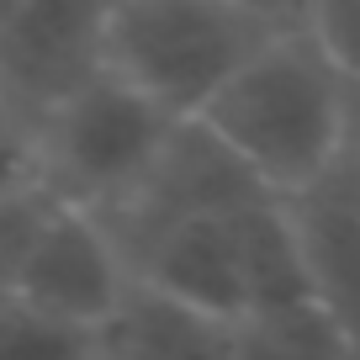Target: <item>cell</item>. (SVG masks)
I'll list each match as a JSON object with an SVG mask.
<instances>
[{"instance_id": "cell-1", "label": "cell", "mask_w": 360, "mask_h": 360, "mask_svg": "<svg viewBox=\"0 0 360 360\" xmlns=\"http://www.w3.org/2000/svg\"><path fill=\"white\" fill-rule=\"evenodd\" d=\"M196 127L265 196L292 202L345 159L349 90L302 16L217 90Z\"/></svg>"}, {"instance_id": "cell-2", "label": "cell", "mask_w": 360, "mask_h": 360, "mask_svg": "<svg viewBox=\"0 0 360 360\" xmlns=\"http://www.w3.org/2000/svg\"><path fill=\"white\" fill-rule=\"evenodd\" d=\"M302 22V6L255 0H133L101 11V69L175 122H196L212 96Z\"/></svg>"}, {"instance_id": "cell-3", "label": "cell", "mask_w": 360, "mask_h": 360, "mask_svg": "<svg viewBox=\"0 0 360 360\" xmlns=\"http://www.w3.org/2000/svg\"><path fill=\"white\" fill-rule=\"evenodd\" d=\"M180 127L186 122L165 117L154 101L101 69L90 85H79L69 101L32 122L37 180L69 212L106 217L148 180Z\"/></svg>"}, {"instance_id": "cell-4", "label": "cell", "mask_w": 360, "mask_h": 360, "mask_svg": "<svg viewBox=\"0 0 360 360\" xmlns=\"http://www.w3.org/2000/svg\"><path fill=\"white\" fill-rule=\"evenodd\" d=\"M101 11L79 0H0V101L37 122L101 75Z\"/></svg>"}, {"instance_id": "cell-5", "label": "cell", "mask_w": 360, "mask_h": 360, "mask_svg": "<svg viewBox=\"0 0 360 360\" xmlns=\"http://www.w3.org/2000/svg\"><path fill=\"white\" fill-rule=\"evenodd\" d=\"M127 286H133V276H127L117 244L101 233V223L64 207L43 233V244L32 249V259L22 265L11 297L69 334L96 339L106 318L122 307Z\"/></svg>"}, {"instance_id": "cell-6", "label": "cell", "mask_w": 360, "mask_h": 360, "mask_svg": "<svg viewBox=\"0 0 360 360\" xmlns=\"http://www.w3.org/2000/svg\"><path fill=\"white\" fill-rule=\"evenodd\" d=\"M292 217L302 233L313 297L360 339V175L349 159H339L318 186L292 196Z\"/></svg>"}, {"instance_id": "cell-7", "label": "cell", "mask_w": 360, "mask_h": 360, "mask_svg": "<svg viewBox=\"0 0 360 360\" xmlns=\"http://www.w3.org/2000/svg\"><path fill=\"white\" fill-rule=\"evenodd\" d=\"M90 355L96 360H233V345H228V323L191 313L169 297H154L133 281L122 307L90 339Z\"/></svg>"}, {"instance_id": "cell-8", "label": "cell", "mask_w": 360, "mask_h": 360, "mask_svg": "<svg viewBox=\"0 0 360 360\" xmlns=\"http://www.w3.org/2000/svg\"><path fill=\"white\" fill-rule=\"evenodd\" d=\"M228 345H233V360H345L349 328L318 297H307V302L233 318Z\"/></svg>"}, {"instance_id": "cell-9", "label": "cell", "mask_w": 360, "mask_h": 360, "mask_svg": "<svg viewBox=\"0 0 360 360\" xmlns=\"http://www.w3.org/2000/svg\"><path fill=\"white\" fill-rule=\"evenodd\" d=\"M58 212H64V202L48 191L43 180L0 202V292H11V286H16L22 265L32 259V249L43 244V233L53 228Z\"/></svg>"}, {"instance_id": "cell-10", "label": "cell", "mask_w": 360, "mask_h": 360, "mask_svg": "<svg viewBox=\"0 0 360 360\" xmlns=\"http://www.w3.org/2000/svg\"><path fill=\"white\" fill-rule=\"evenodd\" d=\"M90 339L48 323L11 292H0V360H85Z\"/></svg>"}, {"instance_id": "cell-11", "label": "cell", "mask_w": 360, "mask_h": 360, "mask_svg": "<svg viewBox=\"0 0 360 360\" xmlns=\"http://www.w3.org/2000/svg\"><path fill=\"white\" fill-rule=\"evenodd\" d=\"M307 32L345 79V90H360V0H328V6H302Z\"/></svg>"}, {"instance_id": "cell-12", "label": "cell", "mask_w": 360, "mask_h": 360, "mask_svg": "<svg viewBox=\"0 0 360 360\" xmlns=\"http://www.w3.org/2000/svg\"><path fill=\"white\" fill-rule=\"evenodd\" d=\"M37 186V138L32 122L22 117H0V202L16 191Z\"/></svg>"}, {"instance_id": "cell-13", "label": "cell", "mask_w": 360, "mask_h": 360, "mask_svg": "<svg viewBox=\"0 0 360 360\" xmlns=\"http://www.w3.org/2000/svg\"><path fill=\"white\" fill-rule=\"evenodd\" d=\"M345 159L360 175V90H349V127H345Z\"/></svg>"}, {"instance_id": "cell-14", "label": "cell", "mask_w": 360, "mask_h": 360, "mask_svg": "<svg viewBox=\"0 0 360 360\" xmlns=\"http://www.w3.org/2000/svg\"><path fill=\"white\" fill-rule=\"evenodd\" d=\"M345 360H360V339H349V355Z\"/></svg>"}, {"instance_id": "cell-15", "label": "cell", "mask_w": 360, "mask_h": 360, "mask_svg": "<svg viewBox=\"0 0 360 360\" xmlns=\"http://www.w3.org/2000/svg\"><path fill=\"white\" fill-rule=\"evenodd\" d=\"M0 117H11V112H6V101H0Z\"/></svg>"}, {"instance_id": "cell-16", "label": "cell", "mask_w": 360, "mask_h": 360, "mask_svg": "<svg viewBox=\"0 0 360 360\" xmlns=\"http://www.w3.org/2000/svg\"><path fill=\"white\" fill-rule=\"evenodd\" d=\"M85 360H96V355H85Z\"/></svg>"}]
</instances>
